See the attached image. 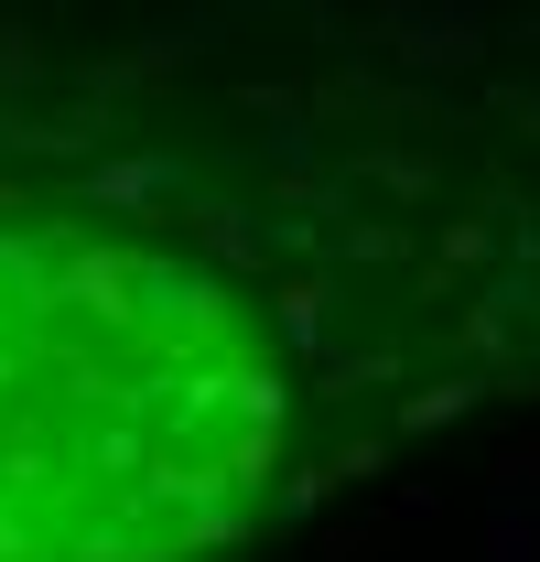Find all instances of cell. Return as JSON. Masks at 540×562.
Segmentation results:
<instances>
[{
	"mask_svg": "<svg viewBox=\"0 0 540 562\" xmlns=\"http://www.w3.org/2000/svg\"><path fill=\"white\" fill-rule=\"evenodd\" d=\"M195 303H109L55 249H0V562H140L216 422Z\"/></svg>",
	"mask_w": 540,
	"mask_h": 562,
	"instance_id": "6da1fadb",
	"label": "cell"
}]
</instances>
